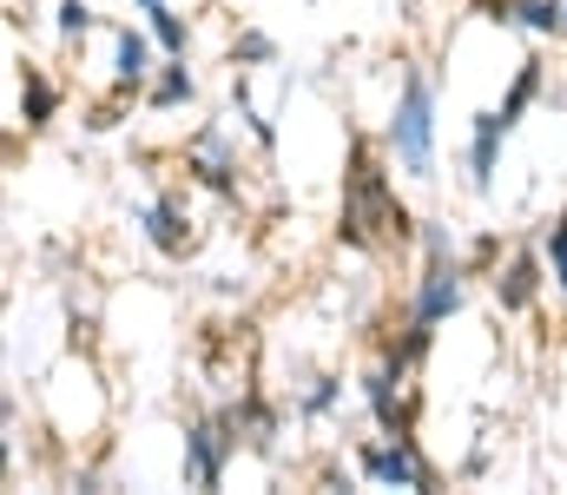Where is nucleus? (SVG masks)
<instances>
[{
  "label": "nucleus",
  "mask_w": 567,
  "mask_h": 495,
  "mask_svg": "<svg viewBox=\"0 0 567 495\" xmlns=\"http://www.w3.org/2000/svg\"><path fill=\"white\" fill-rule=\"evenodd\" d=\"M363 476H370V483H396V489H423L429 483V470L410 456L403 436H396L390 450H363Z\"/></svg>",
  "instance_id": "nucleus-4"
},
{
  "label": "nucleus",
  "mask_w": 567,
  "mask_h": 495,
  "mask_svg": "<svg viewBox=\"0 0 567 495\" xmlns=\"http://www.w3.org/2000/svg\"><path fill=\"white\" fill-rule=\"evenodd\" d=\"M145 231H152V245H158V251H185V225H178V205H172V198L145 212Z\"/></svg>",
  "instance_id": "nucleus-7"
},
{
  "label": "nucleus",
  "mask_w": 567,
  "mask_h": 495,
  "mask_svg": "<svg viewBox=\"0 0 567 495\" xmlns=\"http://www.w3.org/2000/svg\"><path fill=\"white\" fill-rule=\"evenodd\" d=\"M548 265H555V285L567 291V225H555V231H548Z\"/></svg>",
  "instance_id": "nucleus-15"
},
{
  "label": "nucleus",
  "mask_w": 567,
  "mask_h": 495,
  "mask_svg": "<svg viewBox=\"0 0 567 495\" xmlns=\"http://www.w3.org/2000/svg\"><path fill=\"white\" fill-rule=\"evenodd\" d=\"M53 13H60V20H53V27H60V33H66V40H80V33H86V27H93V7H86V0H60V7H53Z\"/></svg>",
  "instance_id": "nucleus-14"
},
{
  "label": "nucleus",
  "mask_w": 567,
  "mask_h": 495,
  "mask_svg": "<svg viewBox=\"0 0 567 495\" xmlns=\"http://www.w3.org/2000/svg\"><path fill=\"white\" fill-rule=\"evenodd\" d=\"M231 450H238V436H225V423H198V430L185 436V476L212 489V483L225 476V456H231Z\"/></svg>",
  "instance_id": "nucleus-3"
},
{
  "label": "nucleus",
  "mask_w": 567,
  "mask_h": 495,
  "mask_svg": "<svg viewBox=\"0 0 567 495\" xmlns=\"http://www.w3.org/2000/svg\"><path fill=\"white\" fill-rule=\"evenodd\" d=\"M455 305H462V271H455L449 258H429L423 291H416V330H435Z\"/></svg>",
  "instance_id": "nucleus-2"
},
{
  "label": "nucleus",
  "mask_w": 567,
  "mask_h": 495,
  "mask_svg": "<svg viewBox=\"0 0 567 495\" xmlns=\"http://www.w3.org/2000/svg\"><path fill=\"white\" fill-rule=\"evenodd\" d=\"M145 73H152V40L126 27V33H120V80H126V86H140Z\"/></svg>",
  "instance_id": "nucleus-8"
},
{
  "label": "nucleus",
  "mask_w": 567,
  "mask_h": 495,
  "mask_svg": "<svg viewBox=\"0 0 567 495\" xmlns=\"http://www.w3.org/2000/svg\"><path fill=\"white\" fill-rule=\"evenodd\" d=\"M271 53H278V47H271L265 33H245V40H238V60H271Z\"/></svg>",
  "instance_id": "nucleus-16"
},
{
  "label": "nucleus",
  "mask_w": 567,
  "mask_h": 495,
  "mask_svg": "<svg viewBox=\"0 0 567 495\" xmlns=\"http://www.w3.org/2000/svg\"><path fill=\"white\" fill-rule=\"evenodd\" d=\"M508 20L528 33H567V0H508Z\"/></svg>",
  "instance_id": "nucleus-6"
},
{
  "label": "nucleus",
  "mask_w": 567,
  "mask_h": 495,
  "mask_svg": "<svg viewBox=\"0 0 567 495\" xmlns=\"http://www.w3.org/2000/svg\"><path fill=\"white\" fill-rule=\"evenodd\" d=\"M495 291H502V305H508V311H522V305L535 298V258H515V265H508V278H495Z\"/></svg>",
  "instance_id": "nucleus-9"
},
{
  "label": "nucleus",
  "mask_w": 567,
  "mask_h": 495,
  "mask_svg": "<svg viewBox=\"0 0 567 495\" xmlns=\"http://www.w3.org/2000/svg\"><path fill=\"white\" fill-rule=\"evenodd\" d=\"M515 126H508V113H475V140H468V172H475V185L488 192L495 185V153H502V140H508Z\"/></svg>",
  "instance_id": "nucleus-5"
},
{
  "label": "nucleus",
  "mask_w": 567,
  "mask_h": 495,
  "mask_svg": "<svg viewBox=\"0 0 567 495\" xmlns=\"http://www.w3.org/2000/svg\"><path fill=\"white\" fill-rule=\"evenodd\" d=\"M390 146H396V159L410 165L416 178H429V165H435V93H429L423 73H403V100H396V120H390Z\"/></svg>",
  "instance_id": "nucleus-1"
},
{
  "label": "nucleus",
  "mask_w": 567,
  "mask_h": 495,
  "mask_svg": "<svg viewBox=\"0 0 567 495\" xmlns=\"http://www.w3.org/2000/svg\"><path fill=\"white\" fill-rule=\"evenodd\" d=\"M390 383H396L390 370H377V377L363 383V390H370V410H377V423H383V430H396V396H390Z\"/></svg>",
  "instance_id": "nucleus-13"
},
{
  "label": "nucleus",
  "mask_w": 567,
  "mask_h": 495,
  "mask_svg": "<svg viewBox=\"0 0 567 495\" xmlns=\"http://www.w3.org/2000/svg\"><path fill=\"white\" fill-rule=\"evenodd\" d=\"M192 93H198V86H192V73H185V66H165V73L152 80V106H185Z\"/></svg>",
  "instance_id": "nucleus-11"
},
{
  "label": "nucleus",
  "mask_w": 567,
  "mask_h": 495,
  "mask_svg": "<svg viewBox=\"0 0 567 495\" xmlns=\"http://www.w3.org/2000/svg\"><path fill=\"white\" fill-rule=\"evenodd\" d=\"M20 113H27V126H47V120H53V86H47L40 73H27V86H20Z\"/></svg>",
  "instance_id": "nucleus-12"
},
{
  "label": "nucleus",
  "mask_w": 567,
  "mask_h": 495,
  "mask_svg": "<svg viewBox=\"0 0 567 495\" xmlns=\"http://www.w3.org/2000/svg\"><path fill=\"white\" fill-rule=\"evenodd\" d=\"M145 13H152V40H158V47L178 60V53H185V40H192V33H185V20H178L165 0H158V7H145Z\"/></svg>",
  "instance_id": "nucleus-10"
},
{
  "label": "nucleus",
  "mask_w": 567,
  "mask_h": 495,
  "mask_svg": "<svg viewBox=\"0 0 567 495\" xmlns=\"http://www.w3.org/2000/svg\"><path fill=\"white\" fill-rule=\"evenodd\" d=\"M140 7H158V0H140Z\"/></svg>",
  "instance_id": "nucleus-17"
}]
</instances>
